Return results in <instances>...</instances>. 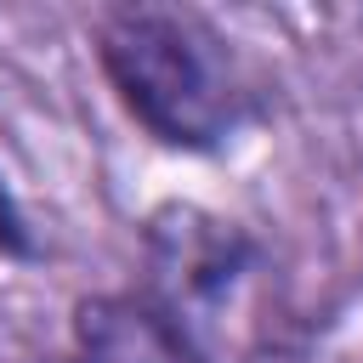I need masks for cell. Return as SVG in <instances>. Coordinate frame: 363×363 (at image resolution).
Masks as SVG:
<instances>
[{
  "instance_id": "7a4b0ae2",
  "label": "cell",
  "mask_w": 363,
  "mask_h": 363,
  "mask_svg": "<svg viewBox=\"0 0 363 363\" xmlns=\"http://www.w3.org/2000/svg\"><path fill=\"white\" fill-rule=\"evenodd\" d=\"M96 57L136 125L164 147H216L250 113V79L233 45L176 6H125L96 23Z\"/></svg>"
},
{
  "instance_id": "6da1fadb",
  "label": "cell",
  "mask_w": 363,
  "mask_h": 363,
  "mask_svg": "<svg viewBox=\"0 0 363 363\" xmlns=\"http://www.w3.org/2000/svg\"><path fill=\"white\" fill-rule=\"evenodd\" d=\"M136 295L187 363H250L272 329V272L255 238L204 204L147 216Z\"/></svg>"
},
{
  "instance_id": "3957f363",
  "label": "cell",
  "mask_w": 363,
  "mask_h": 363,
  "mask_svg": "<svg viewBox=\"0 0 363 363\" xmlns=\"http://www.w3.org/2000/svg\"><path fill=\"white\" fill-rule=\"evenodd\" d=\"M79 363H187L164 323L142 306V295H96L74 318Z\"/></svg>"
},
{
  "instance_id": "277c9868",
  "label": "cell",
  "mask_w": 363,
  "mask_h": 363,
  "mask_svg": "<svg viewBox=\"0 0 363 363\" xmlns=\"http://www.w3.org/2000/svg\"><path fill=\"white\" fill-rule=\"evenodd\" d=\"M17 227H23V221H17V210H11V199H6V187H0V238L17 244Z\"/></svg>"
}]
</instances>
